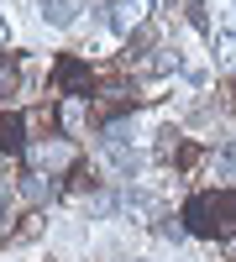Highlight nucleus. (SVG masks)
I'll use <instances>...</instances> for the list:
<instances>
[{"label":"nucleus","mask_w":236,"mask_h":262,"mask_svg":"<svg viewBox=\"0 0 236 262\" xmlns=\"http://www.w3.org/2000/svg\"><path fill=\"white\" fill-rule=\"evenodd\" d=\"M210 173H216V179H236V147H221L216 158H210Z\"/></svg>","instance_id":"nucleus-5"},{"label":"nucleus","mask_w":236,"mask_h":262,"mask_svg":"<svg viewBox=\"0 0 236 262\" xmlns=\"http://www.w3.org/2000/svg\"><path fill=\"white\" fill-rule=\"evenodd\" d=\"M147 16H153V0H116L111 6V27L116 32H137Z\"/></svg>","instance_id":"nucleus-1"},{"label":"nucleus","mask_w":236,"mask_h":262,"mask_svg":"<svg viewBox=\"0 0 236 262\" xmlns=\"http://www.w3.org/2000/svg\"><path fill=\"white\" fill-rule=\"evenodd\" d=\"M21 194H27V200H48L53 184H48V179H27V184H21Z\"/></svg>","instance_id":"nucleus-6"},{"label":"nucleus","mask_w":236,"mask_h":262,"mask_svg":"<svg viewBox=\"0 0 236 262\" xmlns=\"http://www.w3.org/2000/svg\"><path fill=\"white\" fill-rule=\"evenodd\" d=\"M105 163H111L116 179H132V173L142 168V152H137V147H116V142H105Z\"/></svg>","instance_id":"nucleus-2"},{"label":"nucleus","mask_w":236,"mask_h":262,"mask_svg":"<svg viewBox=\"0 0 236 262\" xmlns=\"http://www.w3.org/2000/svg\"><path fill=\"white\" fill-rule=\"evenodd\" d=\"M37 6H48V0H37Z\"/></svg>","instance_id":"nucleus-8"},{"label":"nucleus","mask_w":236,"mask_h":262,"mask_svg":"<svg viewBox=\"0 0 236 262\" xmlns=\"http://www.w3.org/2000/svg\"><path fill=\"white\" fill-rule=\"evenodd\" d=\"M210 48H216L221 69H236V32H210Z\"/></svg>","instance_id":"nucleus-3"},{"label":"nucleus","mask_w":236,"mask_h":262,"mask_svg":"<svg viewBox=\"0 0 236 262\" xmlns=\"http://www.w3.org/2000/svg\"><path fill=\"white\" fill-rule=\"evenodd\" d=\"M42 21H48V27H74V0H48V6H42Z\"/></svg>","instance_id":"nucleus-4"},{"label":"nucleus","mask_w":236,"mask_h":262,"mask_svg":"<svg viewBox=\"0 0 236 262\" xmlns=\"http://www.w3.org/2000/svg\"><path fill=\"white\" fill-rule=\"evenodd\" d=\"M6 37H11V27H6V16H0V48H6Z\"/></svg>","instance_id":"nucleus-7"}]
</instances>
